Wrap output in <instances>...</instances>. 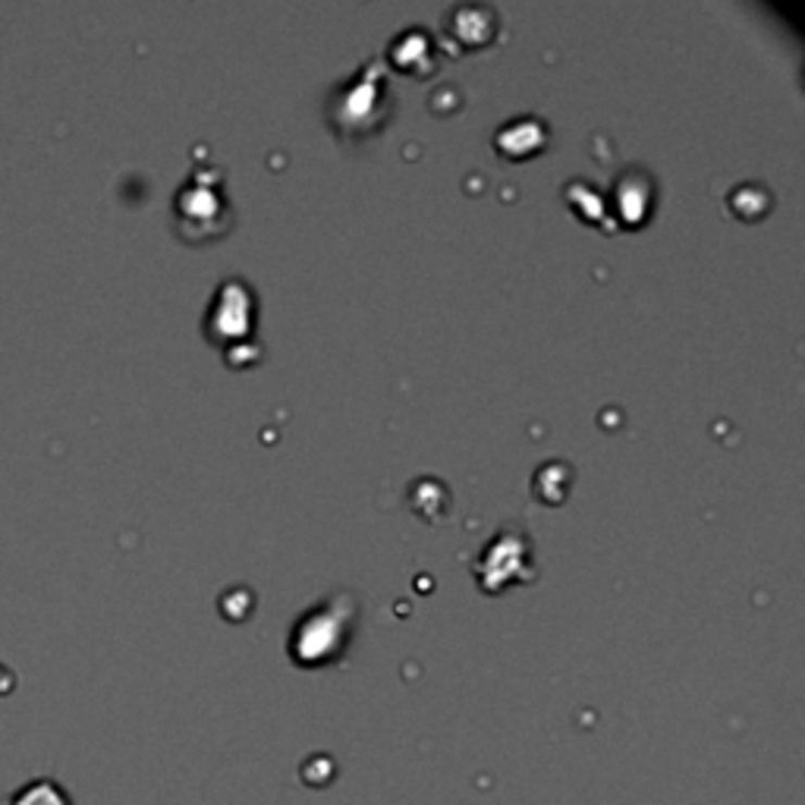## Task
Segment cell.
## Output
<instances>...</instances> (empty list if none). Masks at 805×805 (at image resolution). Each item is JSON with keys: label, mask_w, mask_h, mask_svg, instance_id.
I'll return each mask as SVG.
<instances>
[{"label": "cell", "mask_w": 805, "mask_h": 805, "mask_svg": "<svg viewBox=\"0 0 805 805\" xmlns=\"http://www.w3.org/2000/svg\"><path fill=\"white\" fill-rule=\"evenodd\" d=\"M10 805H70L66 800V793L60 790L58 783H51V780H35L29 787H23Z\"/></svg>", "instance_id": "6da1fadb"}]
</instances>
